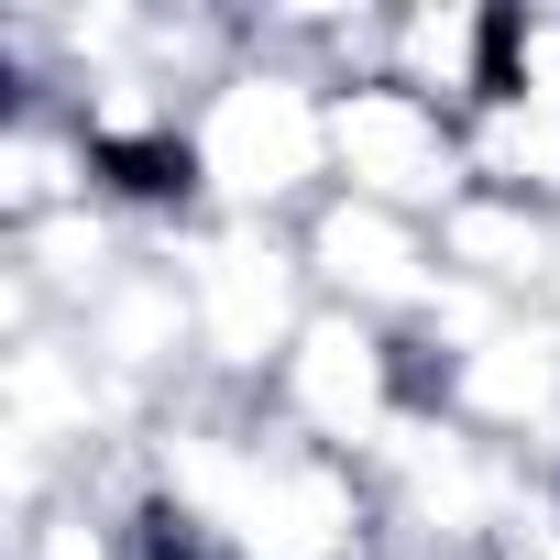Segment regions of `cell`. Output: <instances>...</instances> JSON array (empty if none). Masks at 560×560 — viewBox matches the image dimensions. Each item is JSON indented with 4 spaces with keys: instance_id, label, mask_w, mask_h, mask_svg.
<instances>
[{
    "instance_id": "obj_1",
    "label": "cell",
    "mask_w": 560,
    "mask_h": 560,
    "mask_svg": "<svg viewBox=\"0 0 560 560\" xmlns=\"http://www.w3.org/2000/svg\"><path fill=\"white\" fill-rule=\"evenodd\" d=\"M187 154H198V198L209 220H308L330 198V89L242 56L198 110H187Z\"/></svg>"
},
{
    "instance_id": "obj_2",
    "label": "cell",
    "mask_w": 560,
    "mask_h": 560,
    "mask_svg": "<svg viewBox=\"0 0 560 560\" xmlns=\"http://www.w3.org/2000/svg\"><path fill=\"white\" fill-rule=\"evenodd\" d=\"M154 253L187 275V298H198V385L264 407L275 363H287L298 330L319 319V287H308V264H298V231L287 220H187Z\"/></svg>"
},
{
    "instance_id": "obj_3",
    "label": "cell",
    "mask_w": 560,
    "mask_h": 560,
    "mask_svg": "<svg viewBox=\"0 0 560 560\" xmlns=\"http://www.w3.org/2000/svg\"><path fill=\"white\" fill-rule=\"evenodd\" d=\"M264 418L330 451V462H374L396 440V418H418V363H407V330H374L352 308H319L298 330V352L275 363L264 385Z\"/></svg>"
},
{
    "instance_id": "obj_4",
    "label": "cell",
    "mask_w": 560,
    "mask_h": 560,
    "mask_svg": "<svg viewBox=\"0 0 560 560\" xmlns=\"http://www.w3.org/2000/svg\"><path fill=\"white\" fill-rule=\"evenodd\" d=\"M330 187L352 198H385L407 220H440L462 187H472V154H462V110L396 89V78H352L330 89Z\"/></svg>"
},
{
    "instance_id": "obj_5",
    "label": "cell",
    "mask_w": 560,
    "mask_h": 560,
    "mask_svg": "<svg viewBox=\"0 0 560 560\" xmlns=\"http://www.w3.org/2000/svg\"><path fill=\"white\" fill-rule=\"evenodd\" d=\"M298 264H308L319 308H352L374 330H418L429 298H440V275H451L440 264V220H407V209L352 198V187H330L298 220Z\"/></svg>"
},
{
    "instance_id": "obj_6",
    "label": "cell",
    "mask_w": 560,
    "mask_h": 560,
    "mask_svg": "<svg viewBox=\"0 0 560 560\" xmlns=\"http://www.w3.org/2000/svg\"><path fill=\"white\" fill-rule=\"evenodd\" d=\"M440 418H462L472 440L538 462V451L560 440V319H549V308H516L483 352H462V363L440 374Z\"/></svg>"
},
{
    "instance_id": "obj_7",
    "label": "cell",
    "mask_w": 560,
    "mask_h": 560,
    "mask_svg": "<svg viewBox=\"0 0 560 560\" xmlns=\"http://www.w3.org/2000/svg\"><path fill=\"white\" fill-rule=\"evenodd\" d=\"M440 264L472 275V287H494V298H516V308H538L549 264H560V209L505 198V187H462L440 209Z\"/></svg>"
},
{
    "instance_id": "obj_8",
    "label": "cell",
    "mask_w": 560,
    "mask_h": 560,
    "mask_svg": "<svg viewBox=\"0 0 560 560\" xmlns=\"http://www.w3.org/2000/svg\"><path fill=\"white\" fill-rule=\"evenodd\" d=\"M100 198V154L67 100H0V231H34Z\"/></svg>"
},
{
    "instance_id": "obj_9",
    "label": "cell",
    "mask_w": 560,
    "mask_h": 560,
    "mask_svg": "<svg viewBox=\"0 0 560 560\" xmlns=\"http://www.w3.org/2000/svg\"><path fill=\"white\" fill-rule=\"evenodd\" d=\"M385 78L440 100V110H483L494 100V12L483 0H407L396 45H385Z\"/></svg>"
},
{
    "instance_id": "obj_10",
    "label": "cell",
    "mask_w": 560,
    "mask_h": 560,
    "mask_svg": "<svg viewBox=\"0 0 560 560\" xmlns=\"http://www.w3.org/2000/svg\"><path fill=\"white\" fill-rule=\"evenodd\" d=\"M462 154H472V187L560 209V100H483V110H462Z\"/></svg>"
},
{
    "instance_id": "obj_11",
    "label": "cell",
    "mask_w": 560,
    "mask_h": 560,
    "mask_svg": "<svg viewBox=\"0 0 560 560\" xmlns=\"http://www.w3.org/2000/svg\"><path fill=\"white\" fill-rule=\"evenodd\" d=\"M494 100H560V0L494 12Z\"/></svg>"
}]
</instances>
